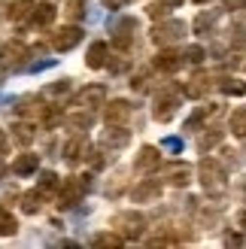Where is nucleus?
I'll return each instance as SVG.
<instances>
[{"label":"nucleus","mask_w":246,"mask_h":249,"mask_svg":"<svg viewBox=\"0 0 246 249\" xmlns=\"http://www.w3.org/2000/svg\"><path fill=\"white\" fill-rule=\"evenodd\" d=\"M182 94H186V89H179V85H164V89H158L155 107H152L155 122H170L174 119L179 104H182Z\"/></svg>","instance_id":"nucleus-1"},{"label":"nucleus","mask_w":246,"mask_h":249,"mask_svg":"<svg viewBox=\"0 0 246 249\" xmlns=\"http://www.w3.org/2000/svg\"><path fill=\"white\" fill-rule=\"evenodd\" d=\"M88 192H91V179L88 177H67L58 185V207L61 210H73Z\"/></svg>","instance_id":"nucleus-2"},{"label":"nucleus","mask_w":246,"mask_h":249,"mask_svg":"<svg viewBox=\"0 0 246 249\" xmlns=\"http://www.w3.org/2000/svg\"><path fill=\"white\" fill-rule=\"evenodd\" d=\"M109 228H113L116 234H122L125 240H137L140 234L146 231V219H143V213L122 210V213H116L113 219H109Z\"/></svg>","instance_id":"nucleus-3"},{"label":"nucleus","mask_w":246,"mask_h":249,"mask_svg":"<svg viewBox=\"0 0 246 249\" xmlns=\"http://www.w3.org/2000/svg\"><path fill=\"white\" fill-rule=\"evenodd\" d=\"M0 67L3 70H24L31 67V49L21 40H9L0 49Z\"/></svg>","instance_id":"nucleus-4"},{"label":"nucleus","mask_w":246,"mask_h":249,"mask_svg":"<svg viewBox=\"0 0 246 249\" xmlns=\"http://www.w3.org/2000/svg\"><path fill=\"white\" fill-rule=\"evenodd\" d=\"M186 21H179V18H161L152 28V40L158 43V46H174V43H179L182 36H186Z\"/></svg>","instance_id":"nucleus-5"},{"label":"nucleus","mask_w":246,"mask_h":249,"mask_svg":"<svg viewBox=\"0 0 246 249\" xmlns=\"http://www.w3.org/2000/svg\"><path fill=\"white\" fill-rule=\"evenodd\" d=\"M201 185L210 195H222L225 192V170H222V164H219V161H213V158H204L201 161Z\"/></svg>","instance_id":"nucleus-6"},{"label":"nucleus","mask_w":246,"mask_h":249,"mask_svg":"<svg viewBox=\"0 0 246 249\" xmlns=\"http://www.w3.org/2000/svg\"><path fill=\"white\" fill-rule=\"evenodd\" d=\"M137 28H140V21H137V18H119V21H116V28H113V46L122 49V52H128V49L134 46Z\"/></svg>","instance_id":"nucleus-7"},{"label":"nucleus","mask_w":246,"mask_h":249,"mask_svg":"<svg viewBox=\"0 0 246 249\" xmlns=\"http://www.w3.org/2000/svg\"><path fill=\"white\" fill-rule=\"evenodd\" d=\"M104 101H106V89H104L101 82H94V85H85V89L79 91L76 107H79V109H91V113H94L97 107H106Z\"/></svg>","instance_id":"nucleus-8"},{"label":"nucleus","mask_w":246,"mask_h":249,"mask_svg":"<svg viewBox=\"0 0 246 249\" xmlns=\"http://www.w3.org/2000/svg\"><path fill=\"white\" fill-rule=\"evenodd\" d=\"M182 64H186V58H182L176 49H164V52H158L155 61H152V67H155L158 73H176Z\"/></svg>","instance_id":"nucleus-9"},{"label":"nucleus","mask_w":246,"mask_h":249,"mask_svg":"<svg viewBox=\"0 0 246 249\" xmlns=\"http://www.w3.org/2000/svg\"><path fill=\"white\" fill-rule=\"evenodd\" d=\"M79 43H82V31L76 28V24L61 28V31H55V36H52V46L58 49V52H70V49L79 46Z\"/></svg>","instance_id":"nucleus-10"},{"label":"nucleus","mask_w":246,"mask_h":249,"mask_svg":"<svg viewBox=\"0 0 246 249\" xmlns=\"http://www.w3.org/2000/svg\"><path fill=\"white\" fill-rule=\"evenodd\" d=\"M164 179L170 185H176V189H182V185H189L192 179V167L189 164H182V161H170V164H164Z\"/></svg>","instance_id":"nucleus-11"},{"label":"nucleus","mask_w":246,"mask_h":249,"mask_svg":"<svg viewBox=\"0 0 246 249\" xmlns=\"http://www.w3.org/2000/svg\"><path fill=\"white\" fill-rule=\"evenodd\" d=\"M134 204H149V201H158L161 197V185H158V179H143L140 185H134Z\"/></svg>","instance_id":"nucleus-12"},{"label":"nucleus","mask_w":246,"mask_h":249,"mask_svg":"<svg viewBox=\"0 0 246 249\" xmlns=\"http://www.w3.org/2000/svg\"><path fill=\"white\" fill-rule=\"evenodd\" d=\"M64 158L70 161V164H79V161L88 158V140L79 134V137H73V140L64 143Z\"/></svg>","instance_id":"nucleus-13"},{"label":"nucleus","mask_w":246,"mask_h":249,"mask_svg":"<svg viewBox=\"0 0 246 249\" xmlns=\"http://www.w3.org/2000/svg\"><path fill=\"white\" fill-rule=\"evenodd\" d=\"M134 113V107L128 101H109L106 107V124H125Z\"/></svg>","instance_id":"nucleus-14"},{"label":"nucleus","mask_w":246,"mask_h":249,"mask_svg":"<svg viewBox=\"0 0 246 249\" xmlns=\"http://www.w3.org/2000/svg\"><path fill=\"white\" fill-rule=\"evenodd\" d=\"M158 167V149L155 146H143L137 158H134V170H140V173H149Z\"/></svg>","instance_id":"nucleus-15"},{"label":"nucleus","mask_w":246,"mask_h":249,"mask_svg":"<svg viewBox=\"0 0 246 249\" xmlns=\"http://www.w3.org/2000/svg\"><path fill=\"white\" fill-rule=\"evenodd\" d=\"M210 76H207V73H194V76L186 82V97H194V101H201V97L210 91Z\"/></svg>","instance_id":"nucleus-16"},{"label":"nucleus","mask_w":246,"mask_h":249,"mask_svg":"<svg viewBox=\"0 0 246 249\" xmlns=\"http://www.w3.org/2000/svg\"><path fill=\"white\" fill-rule=\"evenodd\" d=\"M16 113H18L21 119H24V116H28V119H40V116L49 113V107H43L40 101H36V97H21L18 107H16Z\"/></svg>","instance_id":"nucleus-17"},{"label":"nucleus","mask_w":246,"mask_h":249,"mask_svg":"<svg viewBox=\"0 0 246 249\" xmlns=\"http://www.w3.org/2000/svg\"><path fill=\"white\" fill-rule=\"evenodd\" d=\"M55 16H58V9L52 3H36L34 12H31V21L36 24V28H49V24L55 21Z\"/></svg>","instance_id":"nucleus-18"},{"label":"nucleus","mask_w":246,"mask_h":249,"mask_svg":"<svg viewBox=\"0 0 246 249\" xmlns=\"http://www.w3.org/2000/svg\"><path fill=\"white\" fill-rule=\"evenodd\" d=\"M106 52H109V46H106L104 40H97V43H91V49H88V55H85V64H88L91 70H101V67L106 64Z\"/></svg>","instance_id":"nucleus-19"},{"label":"nucleus","mask_w":246,"mask_h":249,"mask_svg":"<svg viewBox=\"0 0 246 249\" xmlns=\"http://www.w3.org/2000/svg\"><path fill=\"white\" fill-rule=\"evenodd\" d=\"M128 140H131V134L122 128V124H113V131H106V134H104V146H109V152H113V149L128 146Z\"/></svg>","instance_id":"nucleus-20"},{"label":"nucleus","mask_w":246,"mask_h":249,"mask_svg":"<svg viewBox=\"0 0 246 249\" xmlns=\"http://www.w3.org/2000/svg\"><path fill=\"white\" fill-rule=\"evenodd\" d=\"M34 0H12V3H9V12H6V16L12 18V21H24V18H28L31 16V12H34Z\"/></svg>","instance_id":"nucleus-21"},{"label":"nucleus","mask_w":246,"mask_h":249,"mask_svg":"<svg viewBox=\"0 0 246 249\" xmlns=\"http://www.w3.org/2000/svg\"><path fill=\"white\" fill-rule=\"evenodd\" d=\"M43 195H46L43 189H40V192H36V189H34V192H24V195H21V210H24L28 216L40 213V207H43Z\"/></svg>","instance_id":"nucleus-22"},{"label":"nucleus","mask_w":246,"mask_h":249,"mask_svg":"<svg viewBox=\"0 0 246 249\" xmlns=\"http://www.w3.org/2000/svg\"><path fill=\"white\" fill-rule=\"evenodd\" d=\"M67 124H70L73 131H88L91 124H94L91 109H79V113H70V116H67Z\"/></svg>","instance_id":"nucleus-23"},{"label":"nucleus","mask_w":246,"mask_h":249,"mask_svg":"<svg viewBox=\"0 0 246 249\" xmlns=\"http://www.w3.org/2000/svg\"><path fill=\"white\" fill-rule=\"evenodd\" d=\"M231 134H234L237 140H246V107H237L234 113H231Z\"/></svg>","instance_id":"nucleus-24"},{"label":"nucleus","mask_w":246,"mask_h":249,"mask_svg":"<svg viewBox=\"0 0 246 249\" xmlns=\"http://www.w3.org/2000/svg\"><path fill=\"white\" fill-rule=\"evenodd\" d=\"M34 137H36L34 134V124H28V122H16V124H12V140H16V143L28 146Z\"/></svg>","instance_id":"nucleus-25"},{"label":"nucleus","mask_w":246,"mask_h":249,"mask_svg":"<svg viewBox=\"0 0 246 249\" xmlns=\"http://www.w3.org/2000/svg\"><path fill=\"white\" fill-rule=\"evenodd\" d=\"M36 164H40V155H21L16 164H12V173H18V177H28V173L36 170Z\"/></svg>","instance_id":"nucleus-26"},{"label":"nucleus","mask_w":246,"mask_h":249,"mask_svg":"<svg viewBox=\"0 0 246 249\" xmlns=\"http://www.w3.org/2000/svg\"><path fill=\"white\" fill-rule=\"evenodd\" d=\"M16 231H18V222H16V216H12L6 207H0V237H12Z\"/></svg>","instance_id":"nucleus-27"},{"label":"nucleus","mask_w":246,"mask_h":249,"mask_svg":"<svg viewBox=\"0 0 246 249\" xmlns=\"http://www.w3.org/2000/svg\"><path fill=\"white\" fill-rule=\"evenodd\" d=\"M216 18H219V12L216 9H210V12H201L198 18H194V34H201V36H207V31L216 24Z\"/></svg>","instance_id":"nucleus-28"},{"label":"nucleus","mask_w":246,"mask_h":249,"mask_svg":"<svg viewBox=\"0 0 246 249\" xmlns=\"http://www.w3.org/2000/svg\"><path fill=\"white\" fill-rule=\"evenodd\" d=\"M204 131H207V134H201L198 146H201V152H210L213 146L222 143V131H219V128H204Z\"/></svg>","instance_id":"nucleus-29"},{"label":"nucleus","mask_w":246,"mask_h":249,"mask_svg":"<svg viewBox=\"0 0 246 249\" xmlns=\"http://www.w3.org/2000/svg\"><path fill=\"white\" fill-rule=\"evenodd\" d=\"M219 89H222L225 94H246V82H240V79H222L219 82Z\"/></svg>","instance_id":"nucleus-30"},{"label":"nucleus","mask_w":246,"mask_h":249,"mask_svg":"<svg viewBox=\"0 0 246 249\" xmlns=\"http://www.w3.org/2000/svg\"><path fill=\"white\" fill-rule=\"evenodd\" d=\"M213 113H216V107H201L198 113H194V116H192V119L186 122V131H194V128H198V124H201V122H204L207 116H213Z\"/></svg>","instance_id":"nucleus-31"},{"label":"nucleus","mask_w":246,"mask_h":249,"mask_svg":"<svg viewBox=\"0 0 246 249\" xmlns=\"http://www.w3.org/2000/svg\"><path fill=\"white\" fill-rule=\"evenodd\" d=\"M122 234H116V231H109V234H97L94 237V246H122Z\"/></svg>","instance_id":"nucleus-32"},{"label":"nucleus","mask_w":246,"mask_h":249,"mask_svg":"<svg viewBox=\"0 0 246 249\" xmlns=\"http://www.w3.org/2000/svg\"><path fill=\"white\" fill-rule=\"evenodd\" d=\"M64 12H67V18H73V21L85 18V0H70Z\"/></svg>","instance_id":"nucleus-33"},{"label":"nucleus","mask_w":246,"mask_h":249,"mask_svg":"<svg viewBox=\"0 0 246 249\" xmlns=\"http://www.w3.org/2000/svg\"><path fill=\"white\" fill-rule=\"evenodd\" d=\"M40 189H43V192H55V189H58V177H55L52 170H43V173H40Z\"/></svg>","instance_id":"nucleus-34"},{"label":"nucleus","mask_w":246,"mask_h":249,"mask_svg":"<svg viewBox=\"0 0 246 249\" xmlns=\"http://www.w3.org/2000/svg\"><path fill=\"white\" fill-rule=\"evenodd\" d=\"M67 91H70V82H67V79H61V82H55V85H49L43 94H46V97H64Z\"/></svg>","instance_id":"nucleus-35"},{"label":"nucleus","mask_w":246,"mask_h":249,"mask_svg":"<svg viewBox=\"0 0 246 249\" xmlns=\"http://www.w3.org/2000/svg\"><path fill=\"white\" fill-rule=\"evenodd\" d=\"M149 82H152L149 73H137V76L131 79V89H134V91H149Z\"/></svg>","instance_id":"nucleus-36"},{"label":"nucleus","mask_w":246,"mask_h":249,"mask_svg":"<svg viewBox=\"0 0 246 249\" xmlns=\"http://www.w3.org/2000/svg\"><path fill=\"white\" fill-rule=\"evenodd\" d=\"M204 58H207V52H204L201 46H189L186 49V61H192V64H201Z\"/></svg>","instance_id":"nucleus-37"},{"label":"nucleus","mask_w":246,"mask_h":249,"mask_svg":"<svg viewBox=\"0 0 246 249\" xmlns=\"http://www.w3.org/2000/svg\"><path fill=\"white\" fill-rule=\"evenodd\" d=\"M167 12H170V9H167L164 3H152V6H149V18L161 21V18H167Z\"/></svg>","instance_id":"nucleus-38"},{"label":"nucleus","mask_w":246,"mask_h":249,"mask_svg":"<svg viewBox=\"0 0 246 249\" xmlns=\"http://www.w3.org/2000/svg\"><path fill=\"white\" fill-rule=\"evenodd\" d=\"M161 146L167 149V152H182V140H179V137H167Z\"/></svg>","instance_id":"nucleus-39"},{"label":"nucleus","mask_w":246,"mask_h":249,"mask_svg":"<svg viewBox=\"0 0 246 249\" xmlns=\"http://www.w3.org/2000/svg\"><path fill=\"white\" fill-rule=\"evenodd\" d=\"M104 3H106L109 9H122L125 3H131V0H104Z\"/></svg>","instance_id":"nucleus-40"},{"label":"nucleus","mask_w":246,"mask_h":249,"mask_svg":"<svg viewBox=\"0 0 246 249\" xmlns=\"http://www.w3.org/2000/svg\"><path fill=\"white\" fill-rule=\"evenodd\" d=\"M225 243H228V246H240V243H243V237H240V234H228Z\"/></svg>","instance_id":"nucleus-41"},{"label":"nucleus","mask_w":246,"mask_h":249,"mask_svg":"<svg viewBox=\"0 0 246 249\" xmlns=\"http://www.w3.org/2000/svg\"><path fill=\"white\" fill-rule=\"evenodd\" d=\"M237 225H240V228L246 231V207H243V210H240V213H237Z\"/></svg>","instance_id":"nucleus-42"},{"label":"nucleus","mask_w":246,"mask_h":249,"mask_svg":"<svg viewBox=\"0 0 246 249\" xmlns=\"http://www.w3.org/2000/svg\"><path fill=\"white\" fill-rule=\"evenodd\" d=\"M231 9H246V0H228Z\"/></svg>","instance_id":"nucleus-43"},{"label":"nucleus","mask_w":246,"mask_h":249,"mask_svg":"<svg viewBox=\"0 0 246 249\" xmlns=\"http://www.w3.org/2000/svg\"><path fill=\"white\" fill-rule=\"evenodd\" d=\"M3 155H6V134L0 131V158H3Z\"/></svg>","instance_id":"nucleus-44"},{"label":"nucleus","mask_w":246,"mask_h":249,"mask_svg":"<svg viewBox=\"0 0 246 249\" xmlns=\"http://www.w3.org/2000/svg\"><path fill=\"white\" fill-rule=\"evenodd\" d=\"M158 3H164L167 9H174V6H179V3H182V0H158Z\"/></svg>","instance_id":"nucleus-45"},{"label":"nucleus","mask_w":246,"mask_h":249,"mask_svg":"<svg viewBox=\"0 0 246 249\" xmlns=\"http://www.w3.org/2000/svg\"><path fill=\"white\" fill-rule=\"evenodd\" d=\"M194 3H210V0H194Z\"/></svg>","instance_id":"nucleus-46"},{"label":"nucleus","mask_w":246,"mask_h":249,"mask_svg":"<svg viewBox=\"0 0 246 249\" xmlns=\"http://www.w3.org/2000/svg\"><path fill=\"white\" fill-rule=\"evenodd\" d=\"M0 177H3V167H0Z\"/></svg>","instance_id":"nucleus-47"}]
</instances>
